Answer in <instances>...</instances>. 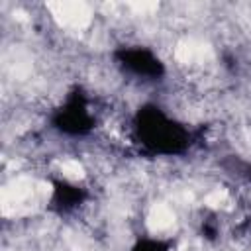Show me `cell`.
<instances>
[{"instance_id":"obj_1","label":"cell","mask_w":251,"mask_h":251,"mask_svg":"<svg viewBox=\"0 0 251 251\" xmlns=\"http://www.w3.org/2000/svg\"><path fill=\"white\" fill-rule=\"evenodd\" d=\"M129 133L133 143L151 157H178L194 143L188 124L157 102H145L133 112Z\"/></svg>"},{"instance_id":"obj_5","label":"cell","mask_w":251,"mask_h":251,"mask_svg":"<svg viewBox=\"0 0 251 251\" xmlns=\"http://www.w3.org/2000/svg\"><path fill=\"white\" fill-rule=\"evenodd\" d=\"M129 251H173L171 243L161 237H139Z\"/></svg>"},{"instance_id":"obj_4","label":"cell","mask_w":251,"mask_h":251,"mask_svg":"<svg viewBox=\"0 0 251 251\" xmlns=\"http://www.w3.org/2000/svg\"><path fill=\"white\" fill-rule=\"evenodd\" d=\"M88 200V190L73 180H55L51 190V208L57 214H73Z\"/></svg>"},{"instance_id":"obj_3","label":"cell","mask_w":251,"mask_h":251,"mask_svg":"<svg viewBox=\"0 0 251 251\" xmlns=\"http://www.w3.org/2000/svg\"><path fill=\"white\" fill-rule=\"evenodd\" d=\"M114 61L116 67L126 75L141 82H157L163 80L167 75V65L163 57L141 43H129L122 45L114 51Z\"/></svg>"},{"instance_id":"obj_2","label":"cell","mask_w":251,"mask_h":251,"mask_svg":"<svg viewBox=\"0 0 251 251\" xmlns=\"http://www.w3.org/2000/svg\"><path fill=\"white\" fill-rule=\"evenodd\" d=\"M51 127L67 137H86L98 124V114L88 92L82 86H73L63 100L53 108Z\"/></svg>"}]
</instances>
